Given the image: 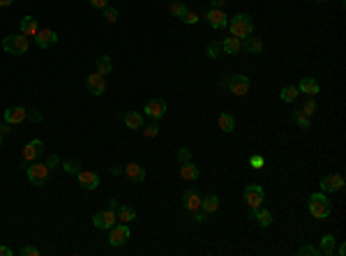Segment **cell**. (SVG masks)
Wrapping results in <instances>:
<instances>
[{"label": "cell", "instance_id": "28", "mask_svg": "<svg viewBox=\"0 0 346 256\" xmlns=\"http://www.w3.org/2000/svg\"><path fill=\"white\" fill-rule=\"evenodd\" d=\"M111 69H114L111 55H100V58H97V74L107 76V74H111Z\"/></svg>", "mask_w": 346, "mask_h": 256}, {"label": "cell", "instance_id": "31", "mask_svg": "<svg viewBox=\"0 0 346 256\" xmlns=\"http://www.w3.org/2000/svg\"><path fill=\"white\" fill-rule=\"evenodd\" d=\"M169 12H171L175 19H182L189 9H187V5L182 2V0H173V2H169Z\"/></svg>", "mask_w": 346, "mask_h": 256}, {"label": "cell", "instance_id": "29", "mask_svg": "<svg viewBox=\"0 0 346 256\" xmlns=\"http://www.w3.org/2000/svg\"><path fill=\"white\" fill-rule=\"evenodd\" d=\"M118 212H115V217H118V222H132L134 217H136V210L134 208H129V205H118Z\"/></svg>", "mask_w": 346, "mask_h": 256}, {"label": "cell", "instance_id": "43", "mask_svg": "<svg viewBox=\"0 0 346 256\" xmlns=\"http://www.w3.org/2000/svg\"><path fill=\"white\" fill-rule=\"evenodd\" d=\"M249 166H252V169H263V157H261V155H252V157H249Z\"/></svg>", "mask_w": 346, "mask_h": 256}, {"label": "cell", "instance_id": "41", "mask_svg": "<svg viewBox=\"0 0 346 256\" xmlns=\"http://www.w3.org/2000/svg\"><path fill=\"white\" fill-rule=\"evenodd\" d=\"M178 162H192V153H189V148H180L178 150Z\"/></svg>", "mask_w": 346, "mask_h": 256}, {"label": "cell", "instance_id": "12", "mask_svg": "<svg viewBox=\"0 0 346 256\" xmlns=\"http://www.w3.org/2000/svg\"><path fill=\"white\" fill-rule=\"evenodd\" d=\"M86 88H88V93H90V95L100 97V95L107 93V81H104V76H102V74H97V72H95V74H88Z\"/></svg>", "mask_w": 346, "mask_h": 256}, {"label": "cell", "instance_id": "24", "mask_svg": "<svg viewBox=\"0 0 346 256\" xmlns=\"http://www.w3.org/2000/svg\"><path fill=\"white\" fill-rule=\"evenodd\" d=\"M242 49H245L247 53H261V51H263V40H261V37H254V35H249V37H245V40H242Z\"/></svg>", "mask_w": 346, "mask_h": 256}, {"label": "cell", "instance_id": "8", "mask_svg": "<svg viewBox=\"0 0 346 256\" xmlns=\"http://www.w3.org/2000/svg\"><path fill=\"white\" fill-rule=\"evenodd\" d=\"M42 155H44V141H42V139H33V141H28V146L23 148V164L37 162Z\"/></svg>", "mask_w": 346, "mask_h": 256}, {"label": "cell", "instance_id": "52", "mask_svg": "<svg viewBox=\"0 0 346 256\" xmlns=\"http://www.w3.org/2000/svg\"><path fill=\"white\" fill-rule=\"evenodd\" d=\"M14 0H0V7H9Z\"/></svg>", "mask_w": 346, "mask_h": 256}, {"label": "cell", "instance_id": "51", "mask_svg": "<svg viewBox=\"0 0 346 256\" xmlns=\"http://www.w3.org/2000/svg\"><path fill=\"white\" fill-rule=\"evenodd\" d=\"M111 173H114V175H120V173H125V169H120V166H111Z\"/></svg>", "mask_w": 346, "mask_h": 256}, {"label": "cell", "instance_id": "20", "mask_svg": "<svg viewBox=\"0 0 346 256\" xmlns=\"http://www.w3.org/2000/svg\"><path fill=\"white\" fill-rule=\"evenodd\" d=\"M199 166H194L192 162H182L180 164V178L182 180H189V182H194V180H199Z\"/></svg>", "mask_w": 346, "mask_h": 256}, {"label": "cell", "instance_id": "40", "mask_svg": "<svg viewBox=\"0 0 346 256\" xmlns=\"http://www.w3.org/2000/svg\"><path fill=\"white\" fill-rule=\"evenodd\" d=\"M26 120H30V122H42V120H44V115H42L37 108H33V111H28V113H26Z\"/></svg>", "mask_w": 346, "mask_h": 256}, {"label": "cell", "instance_id": "4", "mask_svg": "<svg viewBox=\"0 0 346 256\" xmlns=\"http://www.w3.org/2000/svg\"><path fill=\"white\" fill-rule=\"evenodd\" d=\"M26 173H28L30 185H35V187H42V185H47V180H49V166L42 164L40 159L26 164Z\"/></svg>", "mask_w": 346, "mask_h": 256}, {"label": "cell", "instance_id": "2", "mask_svg": "<svg viewBox=\"0 0 346 256\" xmlns=\"http://www.w3.org/2000/svg\"><path fill=\"white\" fill-rule=\"evenodd\" d=\"M330 210H333V205H330V199H328L326 192H316V194L309 196V212H312V217L328 219Z\"/></svg>", "mask_w": 346, "mask_h": 256}, {"label": "cell", "instance_id": "9", "mask_svg": "<svg viewBox=\"0 0 346 256\" xmlns=\"http://www.w3.org/2000/svg\"><path fill=\"white\" fill-rule=\"evenodd\" d=\"M263 187L261 185H247L245 187V203L249 205V208H259L261 203H263Z\"/></svg>", "mask_w": 346, "mask_h": 256}, {"label": "cell", "instance_id": "46", "mask_svg": "<svg viewBox=\"0 0 346 256\" xmlns=\"http://www.w3.org/2000/svg\"><path fill=\"white\" fill-rule=\"evenodd\" d=\"M192 219H194V222H199V224H201V222H206V212H203L201 208H199V210H194V212H192Z\"/></svg>", "mask_w": 346, "mask_h": 256}, {"label": "cell", "instance_id": "38", "mask_svg": "<svg viewBox=\"0 0 346 256\" xmlns=\"http://www.w3.org/2000/svg\"><path fill=\"white\" fill-rule=\"evenodd\" d=\"M118 16H120V14H118V9H115V7H104V19H107L109 21V23H115V21H118Z\"/></svg>", "mask_w": 346, "mask_h": 256}, {"label": "cell", "instance_id": "45", "mask_svg": "<svg viewBox=\"0 0 346 256\" xmlns=\"http://www.w3.org/2000/svg\"><path fill=\"white\" fill-rule=\"evenodd\" d=\"M60 164H62V159H60L58 155H51V157H49V159H47V166H49V171H51V169H56V166H60Z\"/></svg>", "mask_w": 346, "mask_h": 256}, {"label": "cell", "instance_id": "53", "mask_svg": "<svg viewBox=\"0 0 346 256\" xmlns=\"http://www.w3.org/2000/svg\"><path fill=\"white\" fill-rule=\"evenodd\" d=\"M109 208H118V201H115V199H111V201H109Z\"/></svg>", "mask_w": 346, "mask_h": 256}, {"label": "cell", "instance_id": "49", "mask_svg": "<svg viewBox=\"0 0 346 256\" xmlns=\"http://www.w3.org/2000/svg\"><path fill=\"white\" fill-rule=\"evenodd\" d=\"M12 129H9V122H0V134H9Z\"/></svg>", "mask_w": 346, "mask_h": 256}, {"label": "cell", "instance_id": "32", "mask_svg": "<svg viewBox=\"0 0 346 256\" xmlns=\"http://www.w3.org/2000/svg\"><path fill=\"white\" fill-rule=\"evenodd\" d=\"M298 88L295 86H287V88H282V93H280V97H282V102H287V104H291V102H295V97H298Z\"/></svg>", "mask_w": 346, "mask_h": 256}, {"label": "cell", "instance_id": "33", "mask_svg": "<svg viewBox=\"0 0 346 256\" xmlns=\"http://www.w3.org/2000/svg\"><path fill=\"white\" fill-rule=\"evenodd\" d=\"M293 122L302 129H309V125H312V122H309V115L302 113V111H295V113H293Z\"/></svg>", "mask_w": 346, "mask_h": 256}, {"label": "cell", "instance_id": "48", "mask_svg": "<svg viewBox=\"0 0 346 256\" xmlns=\"http://www.w3.org/2000/svg\"><path fill=\"white\" fill-rule=\"evenodd\" d=\"M0 256H14V250L5 247V245H0Z\"/></svg>", "mask_w": 346, "mask_h": 256}, {"label": "cell", "instance_id": "6", "mask_svg": "<svg viewBox=\"0 0 346 256\" xmlns=\"http://www.w3.org/2000/svg\"><path fill=\"white\" fill-rule=\"evenodd\" d=\"M115 222H118V217H115V210H114V208L100 210V212H95V217H93L95 229H100V231L111 229V226H114Z\"/></svg>", "mask_w": 346, "mask_h": 256}, {"label": "cell", "instance_id": "54", "mask_svg": "<svg viewBox=\"0 0 346 256\" xmlns=\"http://www.w3.org/2000/svg\"><path fill=\"white\" fill-rule=\"evenodd\" d=\"M0 148H2V134H0Z\"/></svg>", "mask_w": 346, "mask_h": 256}, {"label": "cell", "instance_id": "39", "mask_svg": "<svg viewBox=\"0 0 346 256\" xmlns=\"http://www.w3.org/2000/svg\"><path fill=\"white\" fill-rule=\"evenodd\" d=\"M300 111H302V113H307V115H314V113H316V102L309 97V100L302 104V108H300Z\"/></svg>", "mask_w": 346, "mask_h": 256}, {"label": "cell", "instance_id": "27", "mask_svg": "<svg viewBox=\"0 0 346 256\" xmlns=\"http://www.w3.org/2000/svg\"><path fill=\"white\" fill-rule=\"evenodd\" d=\"M335 247H337V240H335V236H323L321 238V254H326V256H333L335 254Z\"/></svg>", "mask_w": 346, "mask_h": 256}, {"label": "cell", "instance_id": "30", "mask_svg": "<svg viewBox=\"0 0 346 256\" xmlns=\"http://www.w3.org/2000/svg\"><path fill=\"white\" fill-rule=\"evenodd\" d=\"M217 125H220V129L222 132H233V129H235V118H233L231 113H222L220 115V120H217Z\"/></svg>", "mask_w": 346, "mask_h": 256}, {"label": "cell", "instance_id": "13", "mask_svg": "<svg viewBox=\"0 0 346 256\" xmlns=\"http://www.w3.org/2000/svg\"><path fill=\"white\" fill-rule=\"evenodd\" d=\"M206 19H208V23H210V28H215V30H222V28L229 26V16L224 14V9H217V7L208 9Z\"/></svg>", "mask_w": 346, "mask_h": 256}, {"label": "cell", "instance_id": "5", "mask_svg": "<svg viewBox=\"0 0 346 256\" xmlns=\"http://www.w3.org/2000/svg\"><path fill=\"white\" fill-rule=\"evenodd\" d=\"M129 236H132V231H129V224L125 222H118L109 229V243H111V247H122L129 240Z\"/></svg>", "mask_w": 346, "mask_h": 256}, {"label": "cell", "instance_id": "16", "mask_svg": "<svg viewBox=\"0 0 346 256\" xmlns=\"http://www.w3.org/2000/svg\"><path fill=\"white\" fill-rule=\"evenodd\" d=\"M249 217H252L259 226H263V229H268V226L273 224V212H270V210H263L261 205L259 208H249Z\"/></svg>", "mask_w": 346, "mask_h": 256}, {"label": "cell", "instance_id": "25", "mask_svg": "<svg viewBox=\"0 0 346 256\" xmlns=\"http://www.w3.org/2000/svg\"><path fill=\"white\" fill-rule=\"evenodd\" d=\"M201 210L203 212H217L220 210V196H215V194H208V196H203L201 199Z\"/></svg>", "mask_w": 346, "mask_h": 256}, {"label": "cell", "instance_id": "26", "mask_svg": "<svg viewBox=\"0 0 346 256\" xmlns=\"http://www.w3.org/2000/svg\"><path fill=\"white\" fill-rule=\"evenodd\" d=\"M122 120H125V125L129 129H143V115L136 113V111H127L122 115Z\"/></svg>", "mask_w": 346, "mask_h": 256}, {"label": "cell", "instance_id": "44", "mask_svg": "<svg viewBox=\"0 0 346 256\" xmlns=\"http://www.w3.org/2000/svg\"><path fill=\"white\" fill-rule=\"evenodd\" d=\"M19 254L21 256H40V250H37V247H30V245H26V247H23Z\"/></svg>", "mask_w": 346, "mask_h": 256}, {"label": "cell", "instance_id": "14", "mask_svg": "<svg viewBox=\"0 0 346 256\" xmlns=\"http://www.w3.org/2000/svg\"><path fill=\"white\" fill-rule=\"evenodd\" d=\"M35 42H37L40 49H49V47H54V44H58V35H56V30H51V28H42V30H37V35H35Z\"/></svg>", "mask_w": 346, "mask_h": 256}, {"label": "cell", "instance_id": "11", "mask_svg": "<svg viewBox=\"0 0 346 256\" xmlns=\"http://www.w3.org/2000/svg\"><path fill=\"white\" fill-rule=\"evenodd\" d=\"M321 192H342L344 189V178L340 173H330V175H323L321 178Z\"/></svg>", "mask_w": 346, "mask_h": 256}, {"label": "cell", "instance_id": "55", "mask_svg": "<svg viewBox=\"0 0 346 256\" xmlns=\"http://www.w3.org/2000/svg\"><path fill=\"white\" fill-rule=\"evenodd\" d=\"M314 2H326V0H314Z\"/></svg>", "mask_w": 346, "mask_h": 256}, {"label": "cell", "instance_id": "42", "mask_svg": "<svg viewBox=\"0 0 346 256\" xmlns=\"http://www.w3.org/2000/svg\"><path fill=\"white\" fill-rule=\"evenodd\" d=\"M182 21H185L187 26H194V23H199V14H196V12H187L185 16H182Z\"/></svg>", "mask_w": 346, "mask_h": 256}, {"label": "cell", "instance_id": "37", "mask_svg": "<svg viewBox=\"0 0 346 256\" xmlns=\"http://www.w3.org/2000/svg\"><path fill=\"white\" fill-rule=\"evenodd\" d=\"M298 254L300 256H319L321 252H319V247H314V245H302L298 250Z\"/></svg>", "mask_w": 346, "mask_h": 256}, {"label": "cell", "instance_id": "19", "mask_svg": "<svg viewBox=\"0 0 346 256\" xmlns=\"http://www.w3.org/2000/svg\"><path fill=\"white\" fill-rule=\"evenodd\" d=\"M26 113H28V108H23V106H9L5 111V122H9V125H19V122L26 120Z\"/></svg>", "mask_w": 346, "mask_h": 256}, {"label": "cell", "instance_id": "18", "mask_svg": "<svg viewBox=\"0 0 346 256\" xmlns=\"http://www.w3.org/2000/svg\"><path fill=\"white\" fill-rule=\"evenodd\" d=\"M319 90H321V86H319V81H316V79H312V76L300 79L298 93H305L307 97H316V95H319Z\"/></svg>", "mask_w": 346, "mask_h": 256}, {"label": "cell", "instance_id": "36", "mask_svg": "<svg viewBox=\"0 0 346 256\" xmlns=\"http://www.w3.org/2000/svg\"><path fill=\"white\" fill-rule=\"evenodd\" d=\"M62 169H65L67 173H79V171H81V162H79V159H67V162H62Z\"/></svg>", "mask_w": 346, "mask_h": 256}, {"label": "cell", "instance_id": "15", "mask_svg": "<svg viewBox=\"0 0 346 256\" xmlns=\"http://www.w3.org/2000/svg\"><path fill=\"white\" fill-rule=\"evenodd\" d=\"M182 205H185L187 212H194V210L201 208V194L196 187H189L185 189V194H182Z\"/></svg>", "mask_w": 346, "mask_h": 256}, {"label": "cell", "instance_id": "23", "mask_svg": "<svg viewBox=\"0 0 346 256\" xmlns=\"http://www.w3.org/2000/svg\"><path fill=\"white\" fill-rule=\"evenodd\" d=\"M21 35H26V37H35L37 35V19L35 16H23L21 19Z\"/></svg>", "mask_w": 346, "mask_h": 256}, {"label": "cell", "instance_id": "35", "mask_svg": "<svg viewBox=\"0 0 346 256\" xmlns=\"http://www.w3.org/2000/svg\"><path fill=\"white\" fill-rule=\"evenodd\" d=\"M157 134H160V125H157V120H153L148 127H143V136H146V139H155Z\"/></svg>", "mask_w": 346, "mask_h": 256}, {"label": "cell", "instance_id": "10", "mask_svg": "<svg viewBox=\"0 0 346 256\" xmlns=\"http://www.w3.org/2000/svg\"><path fill=\"white\" fill-rule=\"evenodd\" d=\"M153 120H162L164 115H167V102L160 100V97H155V100H148L146 102V108H143Z\"/></svg>", "mask_w": 346, "mask_h": 256}, {"label": "cell", "instance_id": "7", "mask_svg": "<svg viewBox=\"0 0 346 256\" xmlns=\"http://www.w3.org/2000/svg\"><path fill=\"white\" fill-rule=\"evenodd\" d=\"M227 86H229V90H231L233 95L242 97V95L249 93V86H252V81H249V76H245V74H233L231 79H227Z\"/></svg>", "mask_w": 346, "mask_h": 256}, {"label": "cell", "instance_id": "50", "mask_svg": "<svg viewBox=\"0 0 346 256\" xmlns=\"http://www.w3.org/2000/svg\"><path fill=\"white\" fill-rule=\"evenodd\" d=\"M210 2H213V7H217V9H222V7H224V2H227V0H210Z\"/></svg>", "mask_w": 346, "mask_h": 256}, {"label": "cell", "instance_id": "47", "mask_svg": "<svg viewBox=\"0 0 346 256\" xmlns=\"http://www.w3.org/2000/svg\"><path fill=\"white\" fill-rule=\"evenodd\" d=\"M109 5V0H90V7L93 9H104Z\"/></svg>", "mask_w": 346, "mask_h": 256}, {"label": "cell", "instance_id": "34", "mask_svg": "<svg viewBox=\"0 0 346 256\" xmlns=\"http://www.w3.org/2000/svg\"><path fill=\"white\" fill-rule=\"evenodd\" d=\"M206 53L210 55V58H220L222 55V42H210L206 49Z\"/></svg>", "mask_w": 346, "mask_h": 256}, {"label": "cell", "instance_id": "1", "mask_svg": "<svg viewBox=\"0 0 346 256\" xmlns=\"http://www.w3.org/2000/svg\"><path fill=\"white\" fill-rule=\"evenodd\" d=\"M229 28H231V35L238 37V40H245L249 35H254V21L249 14H235L233 19H229Z\"/></svg>", "mask_w": 346, "mask_h": 256}, {"label": "cell", "instance_id": "3", "mask_svg": "<svg viewBox=\"0 0 346 256\" xmlns=\"http://www.w3.org/2000/svg\"><path fill=\"white\" fill-rule=\"evenodd\" d=\"M0 47H2V51H7V53H12V55H23L30 49V40H28L26 35H7Z\"/></svg>", "mask_w": 346, "mask_h": 256}, {"label": "cell", "instance_id": "22", "mask_svg": "<svg viewBox=\"0 0 346 256\" xmlns=\"http://www.w3.org/2000/svg\"><path fill=\"white\" fill-rule=\"evenodd\" d=\"M240 49H242V42H240L238 37H233V35L222 40V51H224V53L235 55V53H240Z\"/></svg>", "mask_w": 346, "mask_h": 256}, {"label": "cell", "instance_id": "17", "mask_svg": "<svg viewBox=\"0 0 346 256\" xmlns=\"http://www.w3.org/2000/svg\"><path fill=\"white\" fill-rule=\"evenodd\" d=\"M76 178H79V185L83 189H97L100 187V175L93 173V171H79Z\"/></svg>", "mask_w": 346, "mask_h": 256}, {"label": "cell", "instance_id": "21", "mask_svg": "<svg viewBox=\"0 0 346 256\" xmlns=\"http://www.w3.org/2000/svg\"><path fill=\"white\" fill-rule=\"evenodd\" d=\"M125 175L129 178V180H134V182H143V180H146V169L132 162V164H127V166H125Z\"/></svg>", "mask_w": 346, "mask_h": 256}]
</instances>
